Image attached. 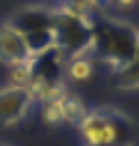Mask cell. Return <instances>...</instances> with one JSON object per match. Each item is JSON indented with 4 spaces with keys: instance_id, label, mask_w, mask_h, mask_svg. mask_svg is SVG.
Returning <instances> with one entry per match:
<instances>
[{
    "instance_id": "ba28073f",
    "label": "cell",
    "mask_w": 139,
    "mask_h": 146,
    "mask_svg": "<svg viewBox=\"0 0 139 146\" xmlns=\"http://www.w3.org/2000/svg\"><path fill=\"white\" fill-rule=\"evenodd\" d=\"M112 79H114V89H119V92H137L139 89V37L132 57L117 72H112Z\"/></svg>"
},
{
    "instance_id": "4fadbf2b",
    "label": "cell",
    "mask_w": 139,
    "mask_h": 146,
    "mask_svg": "<svg viewBox=\"0 0 139 146\" xmlns=\"http://www.w3.org/2000/svg\"><path fill=\"white\" fill-rule=\"evenodd\" d=\"M114 3H117V5H122V8H134L139 0H114Z\"/></svg>"
},
{
    "instance_id": "3957f363",
    "label": "cell",
    "mask_w": 139,
    "mask_h": 146,
    "mask_svg": "<svg viewBox=\"0 0 139 146\" xmlns=\"http://www.w3.org/2000/svg\"><path fill=\"white\" fill-rule=\"evenodd\" d=\"M52 15V35H55V47L60 50L65 57H75V54L92 52V25L87 20L67 15L65 10H60L57 5Z\"/></svg>"
},
{
    "instance_id": "8992f818",
    "label": "cell",
    "mask_w": 139,
    "mask_h": 146,
    "mask_svg": "<svg viewBox=\"0 0 139 146\" xmlns=\"http://www.w3.org/2000/svg\"><path fill=\"white\" fill-rule=\"evenodd\" d=\"M52 15H55L52 5H27V8L17 10L15 15L10 17V23L23 35H32V32L52 30Z\"/></svg>"
},
{
    "instance_id": "7c38bea8",
    "label": "cell",
    "mask_w": 139,
    "mask_h": 146,
    "mask_svg": "<svg viewBox=\"0 0 139 146\" xmlns=\"http://www.w3.org/2000/svg\"><path fill=\"white\" fill-rule=\"evenodd\" d=\"M10 69V87H23V89H27V84H30L32 79V60L30 62H23V64H13Z\"/></svg>"
},
{
    "instance_id": "5b68a950",
    "label": "cell",
    "mask_w": 139,
    "mask_h": 146,
    "mask_svg": "<svg viewBox=\"0 0 139 146\" xmlns=\"http://www.w3.org/2000/svg\"><path fill=\"white\" fill-rule=\"evenodd\" d=\"M30 47H27V37L17 30L15 25L3 23L0 25V62L5 67H13V64H23V62H30Z\"/></svg>"
},
{
    "instance_id": "6da1fadb",
    "label": "cell",
    "mask_w": 139,
    "mask_h": 146,
    "mask_svg": "<svg viewBox=\"0 0 139 146\" xmlns=\"http://www.w3.org/2000/svg\"><path fill=\"white\" fill-rule=\"evenodd\" d=\"M139 37V27L119 17H97L92 25V57L109 72H117L132 57Z\"/></svg>"
},
{
    "instance_id": "9c48e42d",
    "label": "cell",
    "mask_w": 139,
    "mask_h": 146,
    "mask_svg": "<svg viewBox=\"0 0 139 146\" xmlns=\"http://www.w3.org/2000/svg\"><path fill=\"white\" fill-rule=\"evenodd\" d=\"M65 77L70 82H75V84L90 82L94 77V57H92V52L67 57V62H65Z\"/></svg>"
},
{
    "instance_id": "8fae6325",
    "label": "cell",
    "mask_w": 139,
    "mask_h": 146,
    "mask_svg": "<svg viewBox=\"0 0 139 146\" xmlns=\"http://www.w3.org/2000/svg\"><path fill=\"white\" fill-rule=\"evenodd\" d=\"M40 119L42 124L47 126H62V109H60V99H52V102H42L40 104Z\"/></svg>"
},
{
    "instance_id": "7a4b0ae2",
    "label": "cell",
    "mask_w": 139,
    "mask_h": 146,
    "mask_svg": "<svg viewBox=\"0 0 139 146\" xmlns=\"http://www.w3.org/2000/svg\"><path fill=\"white\" fill-rule=\"evenodd\" d=\"M77 131L82 146H132L137 124L129 114L114 107H97L87 111Z\"/></svg>"
},
{
    "instance_id": "30bf717a",
    "label": "cell",
    "mask_w": 139,
    "mask_h": 146,
    "mask_svg": "<svg viewBox=\"0 0 139 146\" xmlns=\"http://www.w3.org/2000/svg\"><path fill=\"white\" fill-rule=\"evenodd\" d=\"M60 109H62V121L70 124V126H75L77 129L80 121L87 116V104L82 102V97H77V94H72V92H65L60 97Z\"/></svg>"
},
{
    "instance_id": "52a82bcc",
    "label": "cell",
    "mask_w": 139,
    "mask_h": 146,
    "mask_svg": "<svg viewBox=\"0 0 139 146\" xmlns=\"http://www.w3.org/2000/svg\"><path fill=\"white\" fill-rule=\"evenodd\" d=\"M27 92H30L35 104H42V102L60 99L62 94L67 92V87H65V79H52V77H42V74H32L30 84H27Z\"/></svg>"
},
{
    "instance_id": "5bb4252c",
    "label": "cell",
    "mask_w": 139,
    "mask_h": 146,
    "mask_svg": "<svg viewBox=\"0 0 139 146\" xmlns=\"http://www.w3.org/2000/svg\"><path fill=\"white\" fill-rule=\"evenodd\" d=\"M97 3H100V8H102V5H112L114 0H97Z\"/></svg>"
},
{
    "instance_id": "277c9868",
    "label": "cell",
    "mask_w": 139,
    "mask_h": 146,
    "mask_svg": "<svg viewBox=\"0 0 139 146\" xmlns=\"http://www.w3.org/2000/svg\"><path fill=\"white\" fill-rule=\"evenodd\" d=\"M32 97L23 87H0V126H15L30 114Z\"/></svg>"
}]
</instances>
